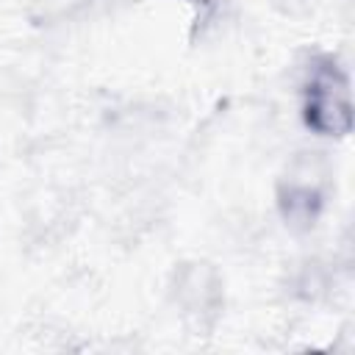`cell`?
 Masks as SVG:
<instances>
[{"mask_svg":"<svg viewBox=\"0 0 355 355\" xmlns=\"http://www.w3.org/2000/svg\"><path fill=\"white\" fill-rule=\"evenodd\" d=\"M305 125L319 136H347L352 128L349 78L336 58L322 55L311 64L302 86Z\"/></svg>","mask_w":355,"mask_h":355,"instance_id":"obj_1","label":"cell"},{"mask_svg":"<svg viewBox=\"0 0 355 355\" xmlns=\"http://www.w3.org/2000/svg\"><path fill=\"white\" fill-rule=\"evenodd\" d=\"M319 208H322V194L308 183H294L280 191V211L288 225H297V227L313 225V219L319 216Z\"/></svg>","mask_w":355,"mask_h":355,"instance_id":"obj_2","label":"cell"}]
</instances>
